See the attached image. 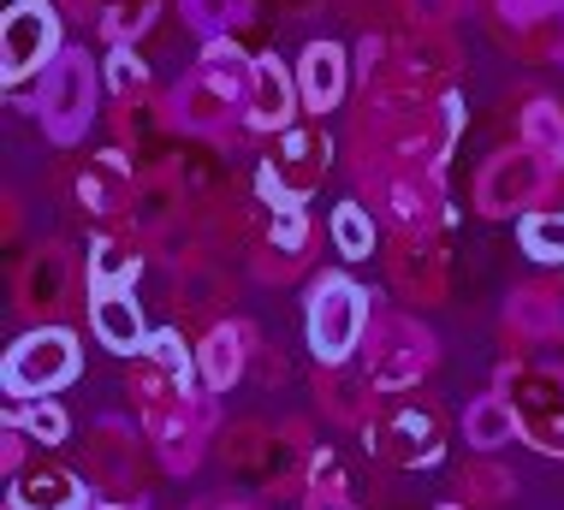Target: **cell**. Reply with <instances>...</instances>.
Returning <instances> with one entry per match:
<instances>
[{"label": "cell", "instance_id": "16", "mask_svg": "<svg viewBox=\"0 0 564 510\" xmlns=\"http://www.w3.org/2000/svg\"><path fill=\"white\" fill-rule=\"evenodd\" d=\"M78 196H84V208H89V214H113V208H131V203H137L131 173L119 166V154H101V161H89V166H84Z\"/></svg>", "mask_w": 564, "mask_h": 510}, {"label": "cell", "instance_id": "6", "mask_svg": "<svg viewBox=\"0 0 564 510\" xmlns=\"http://www.w3.org/2000/svg\"><path fill=\"white\" fill-rule=\"evenodd\" d=\"M553 184V161H541L535 149H506V154H494V161L481 166V178H476V208L481 214H511V208H529L535 196Z\"/></svg>", "mask_w": 564, "mask_h": 510}, {"label": "cell", "instance_id": "15", "mask_svg": "<svg viewBox=\"0 0 564 510\" xmlns=\"http://www.w3.org/2000/svg\"><path fill=\"white\" fill-rule=\"evenodd\" d=\"M12 510H78V475L54 469H19L12 475Z\"/></svg>", "mask_w": 564, "mask_h": 510}, {"label": "cell", "instance_id": "25", "mask_svg": "<svg viewBox=\"0 0 564 510\" xmlns=\"http://www.w3.org/2000/svg\"><path fill=\"white\" fill-rule=\"evenodd\" d=\"M173 203H178L173 178L143 184V191H137V226H143V231H161V226H166V214H173Z\"/></svg>", "mask_w": 564, "mask_h": 510}, {"label": "cell", "instance_id": "2", "mask_svg": "<svg viewBox=\"0 0 564 510\" xmlns=\"http://www.w3.org/2000/svg\"><path fill=\"white\" fill-rule=\"evenodd\" d=\"M36 113H42V131L54 143H78L96 119V59L84 48H66L42 72V89H36Z\"/></svg>", "mask_w": 564, "mask_h": 510}, {"label": "cell", "instance_id": "5", "mask_svg": "<svg viewBox=\"0 0 564 510\" xmlns=\"http://www.w3.org/2000/svg\"><path fill=\"white\" fill-rule=\"evenodd\" d=\"M59 59V19L48 0H19L0 30V72L7 84H24L30 72H48Z\"/></svg>", "mask_w": 564, "mask_h": 510}, {"label": "cell", "instance_id": "8", "mask_svg": "<svg viewBox=\"0 0 564 510\" xmlns=\"http://www.w3.org/2000/svg\"><path fill=\"white\" fill-rule=\"evenodd\" d=\"M434 362V338L416 327V321H380L375 350H369V386L375 392H399V386H416V375Z\"/></svg>", "mask_w": 564, "mask_h": 510}, {"label": "cell", "instance_id": "9", "mask_svg": "<svg viewBox=\"0 0 564 510\" xmlns=\"http://www.w3.org/2000/svg\"><path fill=\"white\" fill-rule=\"evenodd\" d=\"M322 166H327L322 131H285L280 161H268V166H262V191L273 196V203H303V191H310V184L322 178Z\"/></svg>", "mask_w": 564, "mask_h": 510}, {"label": "cell", "instance_id": "19", "mask_svg": "<svg viewBox=\"0 0 564 510\" xmlns=\"http://www.w3.org/2000/svg\"><path fill=\"white\" fill-rule=\"evenodd\" d=\"M517 243H523V256L546 261V268H564V208H535V214H523V226H517Z\"/></svg>", "mask_w": 564, "mask_h": 510}, {"label": "cell", "instance_id": "24", "mask_svg": "<svg viewBox=\"0 0 564 510\" xmlns=\"http://www.w3.org/2000/svg\"><path fill=\"white\" fill-rule=\"evenodd\" d=\"M12 422H19L36 445H59V440H66V427H72V422H66V410L48 404V398H36V404L12 410Z\"/></svg>", "mask_w": 564, "mask_h": 510}, {"label": "cell", "instance_id": "31", "mask_svg": "<svg viewBox=\"0 0 564 510\" xmlns=\"http://www.w3.org/2000/svg\"><path fill=\"white\" fill-rule=\"evenodd\" d=\"M226 510H250V504H226Z\"/></svg>", "mask_w": 564, "mask_h": 510}, {"label": "cell", "instance_id": "18", "mask_svg": "<svg viewBox=\"0 0 564 510\" xmlns=\"http://www.w3.org/2000/svg\"><path fill=\"white\" fill-rule=\"evenodd\" d=\"M203 380L215 386V392H226L238 375H243V327H215L203 338Z\"/></svg>", "mask_w": 564, "mask_h": 510}, {"label": "cell", "instance_id": "10", "mask_svg": "<svg viewBox=\"0 0 564 510\" xmlns=\"http://www.w3.org/2000/svg\"><path fill=\"white\" fill-rule=\"evenodd\" d=\"M89 327H96V338L113 350V357L149 350V327H143V308H137L131 285L126 291H89Z\"/></svg>", "mask_w": 564, "mask_h": 510}, {"label": "cell", "instance_id": "14", "mask_svg": "<svg viewBox=\"0 0 564 510\" xmlns=\"http://www.w3.org/2000/svg\"><path fill=\"white\" fill-rule=\"evenodd\" d=\"M506 321L529 338H564V280L553 285H523L506 308Z\"/></svg>", "mask_w": 564, "mask_h": 510}, {"label": "cell", "instance_id": "11", "mask_svg": "<svg viewBox=\"0 0 564 510\" xmlns=\"http://www.w3.org/2000/svg\"><path fill=\"white\" fill-rule=\"evenodd\" d=\"M297 77L280 66L273 54L256 59V89H250V126H262V131H292V119H297Z\"/></svg>", "mask_w": 564, "mask_h": 510}, {"label": "cell", "instance_id": "13", "mask_svg": "<svg viewBox=\"0 0 564 510\" xmlns=\"http://www.w3.org/2000/svg\"><path fill=\"white\" fill-rule=\"evenodd\" d=\"M375 440L387 445L399 463H434V457H440V427H434V415L416 410V404H399V410H392L387 422L375 427Z\"/></svg>", "mask_w": 564, "mask_h": 510}, {"label": "cell", "instance_id": "20", "mask_svg": "<svg viewBox=\"0 0 564 510\" xmlns=\"http://www.w3.org/2000/svg\"><path fill=\"white\" fill-rule=\"evenodd\" d=\"M137 250L126 238H101L96 243V256H89V291H126L131 280H137Z\"/></svg>", "mask_w": 564, "mask_h": 510}, {"label": "cell", "instance_id": "23", "mask_svg": "<svg viewBox=\"0 0 564 510\" xmlns=\"http://www.w3.org/2000/svg\"><path fill=\"white\" fill-rule=\"evenodd\" d=\"M333 243H339L345 261H369L375 256V220H369V208H362V203L333 208Z\"/></svg>", "mask_w": 564, "mask_h": 510}, {"label": "cell", "instance_id": "7", "mask_svg": "<svg viewBox=\"0 0 564 510\" xmlns=\"http://www.w3.org/2000/svg\"><path fill=\"white\" fill-rule=\"evenodd\" d=\"M506 386L517 392V422L541 452H564V375L558 368H517L506 375Z\"/></svg>", "mask_w": 564, "mask_h": 510}, {"label": "cell", "instance_id": "4", "mask_svg": "<svg viewBox=\"0 0 564 510\" xmlns=\"http://www.w3.org/2000/svg\"><path fill=\"white\" fill-rule=\"evenodd\" d=\"M362 327H369V297H362L357 285L339 280V273L315 285V297H310V350H315V362L339 368L350 350H357Z\"/></svg>", "mask_w": 564, "mask_h": 510}, {"label": "cell", "instance_id": "3", "mask_svg": "<svg viewBox=\"0 0 564 510\" xmlns=\"http://www.w3.org/2000/svg\"><path fill=\"white\" fill-rule=\"evenodd\" d=\"M0 380H7V392L24 398V404L54 398L59 386L78 380V338H72L66 327H36V333H24L19 345L7 350Z\"/></svg>", "mask_w": 564, "mask_h": 510}, {"label": "cell", "instance_id": "29", "mask_svg": "<svg viewBox=\"0 0 564 510\" xmlns=\"http://www.w3.org/2000/svg\"><path fill=\"white\" fill-rule=\"evenodd\" d=\"M558 0H506V19H546Z\"/></svg>", "mask_w": 564, "mask_h": 510}, {"label": "cell", "instance_id": "26", "mask_svg": "<svg viewBox=\"0 0 564 510\" xmlns=\"http://www.w3.org/2000/svg\"><path fill=\"white\" fill-rule=\"evenodd\" d=\"M238 0H185V19L203 30L208 42H226V24H232Z\"/></svg>", "mask_w": 564, "mask_h": 510}, {"label": "cell", "instance_id": "21", "mask_svg": "<svg viewBox=\"0 0 564 510\" xmlns=\"http://www.w3.org/2000/svg\"><path fill=\"white\" fill-rule=\"evenodd\" d=\"M66 280H72L66 256H59V250H36V261H30V273H24L30 308H59V303H66Z\"/></svg>", "mask_w": 564, "mask_h": 510}, {"label": "cell", "instance_id": "1", "mask_svg": "<svg viewBox=\"0 0 564 510\" xmlns=\"http://www.w3.org/2000/svg\"><path fill=\"white\" fill-rule=\"evenodd\" d=\"M250 89H256V59H243L232 42H208L203 59H196L191 84L178 89V119H185L191 131H215L220 113H232V107H250Z\"/></svg>", "mask_w": 564, "mask_h": 510}, {"label": "cell", "instance_id": "17", "mask_svg": "<svg viewBox=\"0 0 564 510\" xmlns=\"http://www.w3.org/2000/svg\"><path fill=\"white\" fill-rule=\"evenodd\" d=\"M511 434H523V422L506 398L487 392L464 410V445H476V452H499V445H511Z\"/></svg>", "mask_w": 564, "mask_h": 510}, {"label": "cell", "instance_id": "30", "mask_svg": "<svg viewBox=\"0 0 564 510\" xmlns=\"http://www.w3.org/2000/svg\"><path fill=\"white\" fill-rule=\"evenodd\" d=\"M446 7H452V0H416L422 19H446Z\"/></svg>", "mask_w": 564, "mask_h": 510}, {"label": "cell", "instance_id": "28", "mask_svg": "<svg viewBox=\"0 0 564 510\" xmlns=\"http://www.w3.org/2000/svg\"><path fill=\"white\" fill-rule=\"evenodd\" d=\"M149 357H155L173 380H185V368H191V357H185V338H178L173 327H161V333H149Z\"/></svg>", "mask_w": 564, "mask_h": 510}, {"label": "cell", "instance_id": "12", "mask_svg": "<svg viewBox=\"0 0 564 510\" xmlns=\"http://www.w3.org/2000/svg\"><path fill=\"white\" fill-rule=\"evenodd\" d=\"M297 96L310 113H333L345 101V48L339 42H310L297 59Z\"/></svg>", "mask_w": 564, "mask_h": 510}, {"label": "cell", "instance_id": "27", "mask_svg": "<svg viewBox=\"0 0 564 510\" xmlns=\"http://www.w3.org/2000/svg\"><path fill=\"white\" fill-rule=\"evenodd\" d=\"M108 84L119 89V96H137V89L149 84V72H143V59H137L126 42H119V48L108 54Z\"/></svg>", "mask_w": 564, "mask_h": 510}, {"label": "cell", "instance_id": "22", "mask_svg": "<svg viewBox=\"0 0 564 510\" xmlns=\"http://www.w3.org/2000/svg\"><path fill=\"white\" fill-rule=\"evenodd\" d=\"M523 143L541 154V161H553V166H564V113L553 101H535L523 113Z\"/></svg>", "mask_w": 564, "mask_h": 510}]
</instances>
